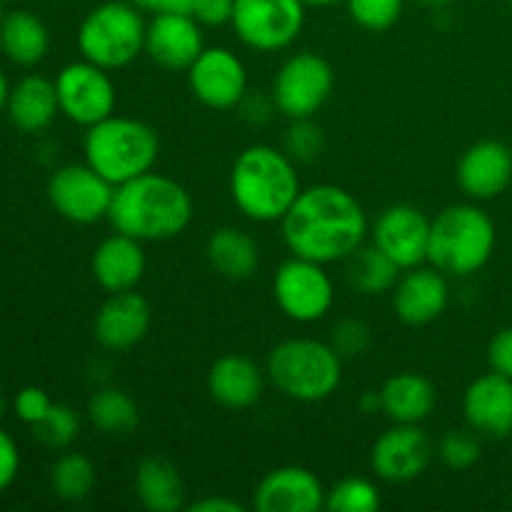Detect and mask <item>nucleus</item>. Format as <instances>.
Returning a JSON list of instances; mask_svg holds the SVG:
<instances>
[{
  "label": "nucleus",
  "mask_w": 512,
  "mask_h": 512,
  "mask_svg": "<svg viewBox=\"0 0 512 512\" xmlns=\"http://www.w3.org/2000/svg\"><path fill=\"white\" fill-rule=\"evenodd\" d=\"M280 228L290 253L323 265L350 258L370 235L360 200L333 183L300 190L280 220Z\"/></svg>",
  "instance_id": "nucleus-1"
},
{
  "label": "nucleus",
  "mask_w": 512,
  "mask_h": 512,
  "mask_svg": "<svg viewBox=\"0 0 512 512\" xmlns=\"http://www.w3.org/2000/svg\"><path fill=\"white\" fill-rule=\"evenodd\" d=\"M108 220L118 233L140 243L173 240L193 220V198L183 183L150 170L128 183L115 185Z\"/></svg>",
  "instance_id": "nucleus-2"
},
{
  "label": "nucleus",
  "mask_w": 512,
  "mask_h": 512,
  "mask_svg": "<svg viewBox=\"0 0 512 512\" xmlns=\"http://www.w3.org/2000/svg\"><path fill=\"white\" fill-rule=\"evenodd\" d=\"M295 160L285 150L255 143L240 150L230 168V198L255 223H280L300 195Z\"/></svg>",
  "instance_id": "nucleus-3"
},
{
  "label": "nucleus",
  "mask_w": 512,
  "mask_h": 512,
  "mask_svg": "<svg viewBox=\"0 0 512 512\" xmlns=\"http://www.w3.org/2000/svg\"><path fill=\"white\" fill-rule=\"evenodd\" d=\"M498 233L480 205L455 203L430 220L428 263L453 278H468L493 258Z\"/></svg>",
  "instance_id": "nucleus-4"
},
{
  "label": "nucleus",
  "mask_w": 512,
  "mask_h": 512,
  "mask_svg": "<svg viewBox=\"0 0 512 512\" xmlns=\"http://www.w3.org/2000/svg\"><path fill=\"white\" fill-rule=\"evenodd\" d=\"M265 375L285 398L323 403L343 383V358L318 338H290L270 350Z\"/></svg>",
  "instance_id": "nucleus-5"
},
{
  "label": "nucleus",
  "mask_w": 512,
  "mask_h": 512,
  "mask_svg": "<svg viewBox=\"0 0 512 512\" xmlns=\"http://www.w3.org/2000/svg\"><path fill=\"white\" fill-rule=\"evenodd\" d=\"M85 163L113 185H123L153 170L160 153L158 133L148 123L110 115L90 125L83 140Z\"/></svg>",
  "instance_id": "nucleus-6"
},
{
  "label": "nucleus",
  "mask_w": 512,
  "mask_h": 512,
  "mask_svg": "<svg viewBox=\"0 0 512 512\" xmlns=\"http://www.w3.org/2000/svg\"><path fill=\"white\" fill-rule=\"evenodd\" d=\"M143 10L123 0H108L90 10L78 28V48L85 60L105 70L133 63L145 50Z\"/></svg>",
  "instance_id": "nucleus-7"
},
{
  "label": "nucleus",
  "mask_w": 512,
  "mask_h": 512,
  "mask_svg": "<svg viewBox=\"0 0 512 512\" xmlns=\"http://www.w3.org/2000/svg\"><path fill=\"white\" fill-rule=\"evenodd\" d=\"M273 295L285 318L310 325L330 313L335 303V285L323 263L293 255L275 270Z\"/></svg>",
  "instance_id": "nucleus-8"
},
{
  "label": "nucleus",
  "mask_w": 512,
  "mask_h": 512,
  "mask_svg": "<svg viewBox=\"0 0 512 512\" xmlns=\"http://www.w3.org/2000/svg\"><path fill=\"white\" fill-rule=\"evenodd\" d=\"M305 8L303 0H235L230 25L248 48L275 53L303 33Z\"/></svg>",
  "instance_id": "nucleus-9"
},
{
  "label": "nucleus",
  "mask_w": 512,
  "mask_h": 512,
  "mask_svg": "<svg viewBox=\"0 0 512 512\" xmlns=\"http://www.w3.org/2000/svg\"><path fill=\"white\" fill-rule=\"evenodd\" d=\"M333 68L318 53H295L273 80V105L290 120L313 118L333 93Z\"/></svg>",
  "instance_id": "nucleus-10"
},
{
  "label": "nucleus",
  "mask_w": 512,
  "mask_h": 512,
  "mask_svg": "<svg viewBox=\"0 0 512 512\" xmlns=\"http://www.w3.org/2000/svg\"><path fill=\"white\" fill-rule=\"evenodd\" d=\"M115 185L98 170L85 165H65L50 175L48 200L60 218L78 225H93L108 218Z\"/></svg>",
  "instance_id": "nucleus-11"
},
{
  "label": "nucleus",
  "mask_w": 512,
  "mask_h": 512,
  "mask_svg": "<svg viewBox=\"0 0 512 512\" xmlns=\"http://www.w3.org/2000/svg\"><path fill=\"white\" fill-rule=\"evenodd\" d=\"M55 90H58L60 113L85 128L110 118L118 103L115 83L110 80L108 70L85 58L60 70L55 78Z\"/></svg>",
  "instance_id": "nucleus-12"
},
{
  "label": "nucleus",
  "mask_w": 512,
  "mask_h": 512,
  "mask_svg": "<svg viewBox=\"0 0 512 512\" xmlns=\"http://www.w3.org/2000/svg\"><path fill=\"white\" fill-rule=\"evenodd\" d=\"M185 73L190 90L205 108H238L248 95V68L230 48H205Z\"/></svg>",
  "instance_id": "nucleus-13"
},
{
  "label": "nucleus",
  "mask_w": 512,
  "mask_h": 512,
  "mask_svg": "<svg viewBox=\"0 0 512 512\" xmlns=\"http://www.w3.org/2000/svg\"><path fill=\"white\" fill-rule=\"evenodd\" d=\"M433 458V440L420 425L393 423L375 440L370 468L383 483L400 485L420 478Z\"/></svg>",
  "instance_id": "nucleus-14"
},
{
  "label": "nucleus",
  "mask_w": 512,
  "mask_h": 512,
  "mask_svg": "<svg viewBox=\"0 0 512 512\" xmlns=\"http://www.w3.org/2000/svg\"><path fill=\"white\" fill-rule=\"evenodd\" d=\"M370 238L400 270L418 268L428 260L430 220L415 205H390L370 228Z\"/></svg>",
  "instance_id": "nucleus-15"
},
{
  "label": "nucleus",
  "mask_w": 512,
  "mask_h": 512,
  "mask_svg": "<svg viewBox=\"0 0 512 512\" xmlns=\"http://www.w3.org/2000/svg\"><path fill=\"white\" fill-rule=\"evenodd\" d=\"M325 493L328 490L313 470L283 465L255 485L253 508L258 512H318L325 508Z\"/></svg>",
  "instance_id": "nucleus-16"
},
{
  "label": "nucleus",
  "mask_w": 512,
  "mask_h": 512,
  "mask_svg": "<svg viewBox=\"0 0 512 512\" xmlns=\"http://www.w3.org/2000/svg\"><path fill=\"white\" fill-rule=\"evenodd\" d=\"M203 50V25L188 13L153 15L145 28V53L165 70H188Z\"/></svg>",
  "instance_id": "nucleus-17"
},
{
  "label": "nucleus",
  "mask_w": 512,
  "mask_h": 512,
  "mask_svg": "<svg viewBox=\"0 0 512 512\" xmlns=\"http://www.w3.org/2000/svg\"><path fill=\"white\" fill-rule=\"evenodd\" d=\"M153 310L150 303L135 290H123V293H110L98 308L93 320V335L105 350H123L135 348L140 340L148 335Z\"/></svg>",
  "instance_id": "nucleus-18"
},
{
  "label": "nucleus",
  "mask_w": 512,
  "mask_h": 512,
  "mask_svg": "<svg viewBox=\"0 0 512 512\" xmlns=\"http://www.w3.org/2000/svg\"><path fill=\"white\" fill-rule=\"evenodd\" d=\"M463 413L470 428L485 438L503 440L512 435V378L490 373L480 375L465 388Z\"/></svg>",
  "instance_id": "nucleus-19"
},
{
  "label": "nucleus",
  "mask_w": 512,
  "mask_h": 512,
  "mask_svg": "<svg viewBox=\"0 0 512 512\" xmlns=\"http://www.w3.org/2000/svg\"><path fill=\"white\" fill-rule=\"evenodd\" d=\"M450 300L448 275L438 268H410L393 288V310L405 325H428L445 313Z\"/></svg>",
  "instance_id": "nucleus-20"
},
{
  "label": "nucleus",
  "mask_w": 512,
  "mask_h": 512,
  "mask_svg": "<svg viewBox=\"0 0 512 512\" xmlns=\"http://www.w3.org/2000/svg\"><path fill=\"white\" fill-rule=\"evenodd\" d=\"M512 183V150L500 140L470 145L458 163V185L468 198L493 200Z\"/></svg>",
  "instance_id": "nucleus-21"
},
{
  "label": "nucleus",
  "mask_w": 512,
  "mask_h": 512,
  "mask_svg": "<svg viewBox=\"0 0 512 512\" xmlns=\"http://www.w3.org/2000/svg\"><path fill=\"white\" fill-rule=\"evenodd\" d=\"M90 268H93L95 283L108 293L135 290L140 280L145 278V268H148L143 243L115 230V235L105 238L95 248Z\"/></svg>",
  "instance_id": "nucleus-22"
},
{
  "label": "nucleus",
  "mask_w": 512,
  "mask_h": 512,
  "mask_svg": "<svg viewBox=\"0 0 512 512\" xmlns=\"http://www.w3.org/2000/svg\"><path fill=\"white\" fill-rule=\"evenodd\" d=\"M265 373L255 360L228 353L208 370V393L228 410H245L263 398Z\"/></svg>",
  "instance_id": "nucleus-23"
},
{
  "label": "nucleus",
  "mask_w": 512,
  "mask_h": 512,
  "mask_svg": "<svg viewBox=\"0 0 512 512\" xmlns=\"http://www.w3.org/2000/svg\"><path fill=\"white\" fill-rule=\"evenodd\" d=\"M438 393L420 373H395L380 388V410L393 423L423 425L433 415Z\"/></svg>",
  "instance_id": "nucleus-24"
},
{
  "label": "nucleus",
  "mask_w": 512,
  "mask_h": 512,
  "mask_svg": "<svg viewBox=\"0 0 512 512\" xmlns=\"http://www.w3.org/2000/svg\"><path fill=\"white\" fill-rule=\"evenodd\" d=\"M205 255H208L210 268L220 278L233 280V283L253 278L260 265V245L255 243L253 235L235 225L215 228L205 245Z\"/></svg>",
  "instance_id": "nucleus-25"
},
{
  "label": "nucleus",
  "mask_w": 512,
  "mask_h": 512,
  "mask_svg": "<svg viewBox=\"0 0 512 512\" xmlns=\"http://www.w3.org/2000/svg\"><path fill=\"white\" fill-rule=\"evenodd\" d=\"M60 113L58 90L55 80L43 75H28L20 80L8 95V115L10 123L23 133H40L48 128Z\"/></svg>",
  "instance_id": "nucleus-26"
},
{
  "label": "nucleus",
  "mask_w": 512,
  "mask_h": 512,
  "mask_svg": "<svg viewBox=\"0 0 512 512\" xmlns=\"http://www.w3.org/2000/svg\"><path fill=\"white\" fill-rule=\"evenodd\" d=\"M135 498L150 512H178L185 508V480L170 460L145 458L135 468Z\"/></svg>",
  "instance_id": "nucleus-27"
},
{
  "label": "nucleus",
  "mask_w": 512,
  "mask_h": 512,
  "mask_svg": "<svg viewBox=\"0 0 512 512\" xmlns=\"http://www.w3.org/2000/svg\"><path fill=\"white\" fill-rule=\"evenodd\" d=\"M0 45L13 63L30 68L48 55L50 33L38 15L28 10H13L3 15L0 23Z\"/></svg>",
  "instance_id": "nucleus-28"
},
{
  "label": "nucleus",
  "mask_w": 512,
  "mask_h": 512,
  "mask_svg": "<svg viewBox=\"0 0 512 512\" xmlns=\"http://www.w3.org/2000/svg\"><path fill=\"white\" fill-rule=\"evenodd\" d=\"M403 270L388 258L378 245H360L350 258H345V278L360 295L393 293Z\"/></svg>",
  "instance_id": "nucleus-29"
},
{
  "label": "nucleus",
  "mask_w": 512,
  "mask_h": 512,
  "mask_svg": "<svg viewBox=\"0 0 512 512\" xmlns=\"http://www.w3.org/2000/svg\"><path fill=\"white\" fill-rule=\"evenodd\" d=\"M88 420L105 435H128L140 423L138 403L120 388H100L88 400Z\"/></svg>",
  "instance_id": "nucleus-30"
},
{
  "label": "nucleus",
  "mask_w": 512,
  "mask_h": 512,
  "mask_svg": "<svg viewBox=\"0 0 512 512\" xmlns=\"http://www.w3.org/2000/svg\"><path fill=\"white\" fill-rule=\"evenodd\" d=\"M95 465L83 453H65L50 468V488L65 503H80L95 488Z\"/></svg>",
  "instance_id": "nucleus-31"
},
{
  "label": "nucleus",
  "mask_w": 512,
  "mask_h": 512,
  "mask_svg": "<svg viewBox=\"0 0 512 512\" xmlns=\"http://www.w3.org/2000/svg\"><path fill=\"white\" fill-rule=\"evenodd\" d=\"M380 505L378 485L368 478H343L325 493V510L330 512H375Z\"/></svg>",
  "instance_id": "nucleus-32"
},
{
  "label": "nucleus",
  "mask_w": 512,
  "mask_h": 512,
  "mask_svg": "<svg viewBox=\"0 0 512 512\" xmlns=\"http://www.w3.org/2000/svg\"><path fill=\"white\" fill-rule=\"evenodd\" d=\"M438 455L443 460L445 468L455 470V473H463L470 470L483 455V443H480V433H475L473 428H453L440 438L438 443Z\"/></svg>",
  "instance_id": "nucleus-33"
},
{
  "label": "nucleus",
  "mask_w": 512,
  "mask_h": 512,
  "mask_svg": "<svg viewBox=\"0 0 512 512\" xmlns=\"http://www.w3.org/2000/svg\"><path fill=\"white\" fill-rule=\"evenodd\" d=\"M80 433V418L70 405H55L48 410L43 420L35 425V435L43 445L53 450H63L78 438Z\"/></svg>",
  "instance_id": "nucleus-34"
},
{
  "label": "nucleus",
  "mask_w": 512,
  "mask_h": 512,
  "mask_svg": "<svg viewBox=\"0 0 512 512\" xmlns=\"http://www.w3.org/2000/svg\"><path fill=\"white\" fill-rule=\"evenodd\" d=\"M345 5L350 18L370 33L393 28L403 15V0H345Z\"/></svg>",
  "instance_id": "nucleus-35"
},
{
  "label": "nucleus",
  "mask_w": 512,
  "mask_h": 512,
  "mask_svg": "<svg viewBox=\"0 0 512 512\" xmlns=\"http://www.w3.org/2000/svg\"><path fill=\"white\" fill-rule=\"evenodd\" d=\"M323 145V130L310 118L293 120V125L288 128V135H285V153L293 160H298V163H313L315 158H320Z\"/></svg>",
  "instance_id": "nucleus-36"
},
{
  "label": "nucleus",
  "mask_w": 512,
  "mask_h": 512,
  "mask_svg": "<svg viewBox=\"0 0 512 512\" xmlns=\"http://www.w3.org/2000/svg\"><path fill=\"white\" fill-rule=\"evenodd\" d=\"M330 345L340 358H358L370 348V328L358 318H343L330 330Z\"/></svg>",
  "instance_id": "nucleus-37"
},
{
  "label": "nucleus",
  "mask_w": 512,
  "mask_h": 512,
  "mask_svg": "<svg viewBox=\"0 0 512 512\" xmlns=\"http://www.w3.org/2000/svg\"><path fill=\"white\" fill-rule=\"evenodd\" d=\"M13 408H15V415H18L23 423L33 425L35 428V425L48 415V410L53 408V400L48 398V393H45L43 388H38V385H28V388H23L18 395H15Z\"/></svg>",
  "instance_id": "nucleus-38"
},
{
  "label": "nucleus",
  "mask_w": 512,
  "mask_h": 512,
  "mask_svg": "<svg viewBox=\"0 0 512 512\" xmlns=\"http://www.w3.org/2000/svg\"><path fill=\"white\" fill-rule=\"evenodd\" d=\"M235 0H195L193 18L205 28H220L233 20Z\"/></svg>",
  "instance_id": "nucleus-39"
},
{
  "label": "nucleus",
  "mask_w": 512,
  "mask_h": 512,
  "mask_svg": "<svg viewBox=\"0 0 512 512\" xmlns=\"http://www.w3.org/2000/svg\"><path fill=\"white\" fill-rule=\"evenodd\" d=\"M488 363L490 370L512 378V325L493 335L488 345Z\"/></svg>",
  "instance_id": "nucleus-40"
},
{
  "label": "nucleus",
  "mask_w": 512,
  "mask_h": 512,
  "mask_svg": "<svg viewBox=\"0 0 512 512\" xmlns=\"http://www.w3.org/2000/svg\"><path fill=\"white\" fill-rule=\"evenodd\" d=\"M20 470V453L15 440L5 430H0V493L13 485Z\"/></svg>",
  "instance_id": "nucleus-41"
},
{
  "label": "nucleus",
  "mask_w": 512,
  "mask_h": 512,
  "mask_svg": "<svg viewBox=\"0 0 512 512\" xmlns=\"http://www.w3.org/2000/svg\"><path fill=\"white\" fill-rule=\"evenodd\" d=\"M138 10L150 15H170V13H193L195 0H130Z\"/></svg>",
  "instance_id": "nucleus-42"
},
{
  "label": "nucleus",
  "mask_w": 512,
  "mask_h": 512,
  "mask_svg": "<svg viewBox=\"0 0 512 512\" xmlns=\"http://www.w3.org/2000/svg\"><path fill=\"white\" fill-rule=\"evenodd\" d=\"M190 512H245V505L233 498H218V495H208L203 500H195L188 505Z\"/></svg>",
  "instance_id": "nucleus-43"
},
{
  "label": "nucleus",
  "mask_w": 512,
  "mask_h": 512,
  "mask_svg": "<svg viewBox=\"0 0 512 512\" xmlns=\"http://www.w3.org/2000/svg\"><path fill=\"white\" fill-rule=\"evenodd\" d=\"M363 413H378L380 410V390H365L358 400Z\"/></svg>",
  "instance_id": "nucleus-44"
},
{
  "label": "nucleus",
  "mask_w": 512,
  "mask_h": 512,
  "mask_svg": "<svg viewBox=\"0 0 512 512\" xmlns=\"http://www.w3.org/2000/svg\"><path fill=\"white\" fill-rule=\"evenodd\" d=\"M8 95H10L8 80H5V73H3V70H0V110H3L5 105H8Z\"/></svg>",
  "instance_id": "nucleus-45"
},
{
  "label": "nucleus",
  "mask_w": 512,
  "mask_h": 512,
  "mask_svg": "<svg viewBox=\"0 0 512 512\" xmlns=\"http://www.w3.org/2000/svg\"><path fill=\"white\" fill-rule=\"evenodd\" d=\"M305 5H318V8H328V5L335 3H345V0H303Z\"/></svg>",
  "instance_id": "nucleus-46"
},
{
  "label": "nucleus",
  "mask_w": 512,
  "mask_h": 512,
  "mask_svg": "<svg viewBox=\"0 0 512 512\" xmlns=\"http://www.w3.org/2000/svg\"><path fill=\"white\" fill-rule=\"evenodd\" d=\"M420 5H425V8H443V5H448L450 0H418Z\"/></svg>",
  "instance_id": "nucleus-47"
},
{
  "label": "nucleus",
  "mask_w": 512,
  "mask_h": 512,
  "mask_svg": "<svg viewBox=\"0 0 512 512\" xmlns=\"http://www.w3.org/2000/svg\"><path fill=\"white\" fill-rule=\"evenodd\" d=\"M3 410H5V400H3V395H0V418H3Z\"/></svg>",
  "instance_id": "nucleus-48"
},
{
  "label": "nucleus",
  "mask_w": 512,
  "mask_h": 512,
  "mask_svg": "<svg viewBox=\"0 0 512 512\" xmlns=\"http://www.w3.org/2000/svg\"><path fill=\"white\" fill-rule=\"evenodd\" d=\"M0 23H3V3H0Z\"/></svg>",
  "instance_id": "nucleus-49"
},
{
  "label": "nucleus",
  "mask_w": 512,
  "mask_h": 512,
  "mask_svg": "<svg viewBox=\"0 0 512 512\" xmlns=\"http://www.w3.org/2000/svg\"><path fill=\"white\" fill-rule=\"evenodd\" d=\"M510 3H512V0H510Z\"/></svg>",
  "instance_id": "nucleus-50"
}]
</instances>
